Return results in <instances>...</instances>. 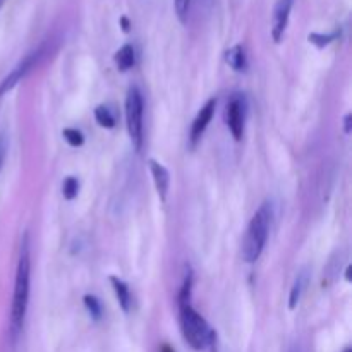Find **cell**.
<instances>
[{
  "mask_svg": "<svg viewBox=\"0 0 352 352\" xmlns=\"http://www.w3.org/2000/svg\"><path fill=\"white\" fill-rule=\"evenodd\" d=\"M30 280H31V260H30V239L28 234L21 243L19 261H17L16 282H14L12 308H10V337L17 340L21 330L24 327L28 313V302H30Z\"/></svg>",
  "mask_w": 352,
  "mask_h": 352,
  "instance_id": "cell-1",
  "label": "cell"
},
{
  "mask_svg": "<svg viewBox=\"0 0 352 352\" xmlns=\"http://www.w3.org/2000/svg\"><path fill=\"white\" fill-rule=\"evenodd\" d=\"M179 322L181 332L189 347L195 351H205L215 344V332L205 318L191 305L179 306Z\"/></svg>",
  "mask_w": 352,
  "mask_h": 352,
  "instance_id": "cell-2",
  "label": "cell"
},
{
  "mask_svg": "<svg viewBox=\"0 0 352 352\" xmlns=\"http://www.w3.org/2000/svg\"><path fill=\"white\" fill-rule=\"evenodd\" d=\"M272 226V205L265 201L256 213L251 219L250 227H248L246 237L243 244V258L246 263H254L260 260L265 246H267L268 234H270Z\"/></svg>",
  "mask_w": 352,
  "mask_h": 352,
  "instance_id": "cell-3",
  "label": "cell"
},
{
  "mask_svg": "<svg viewBox=\"0 0 352 352\" xmlns=\"http://www.w3.org/2000/svg\"><path fill=\"white\" fill-rule=\"evenodd\" d=\"M143 96L141 91L133 86V88L127 91L126 98V120H127V133H129L131 141L136 146V150L140 151L143 146Z\"/></svg>",
  "mask_w": 352,
  "mask_h": 352,
  "instance_id": "cell-4",
  "label": "cell"
},
{
  "mask_svg": "<svg viewBox=\"0 0 352 352\" xmlns=\"http://www.w3.org/2000/svg\"><path fill=\"white\" fill-rule=\"evenodd\" d=\"M43 54H45L43 47L38 48V50H34V52H31V54H28L26 57H24L23 60H21L19 64H17L16 67H14L12 71H10L9 74L2 79V82H0V96H3L6 93H9L10 89L16 88L17 82L23 81V79L30 74L31 69L36 67L38 62H40L41 57H43Z\"/></svg>",
  "mask_w": 352,
  "mask_h": 352,
  "instance_id": "cell-5",
  "label": "cell"
},
{
  "mask_svg": "<svg viewBox=\"0 0 352 352\" xmlns=\"http://www.w3.org/2000/svg\"><path fill=\"white\" fill-rule=\"evenodd\" d=\"M226 122L232 133L234 140L239 141L244 134L246 124V100L241 95H234L226 109Z\"/></svg>",
  "mask_w": 352,
  "mask_h": 352,
  "instance_id": "cell-6",
  "label": "cell"
},
{
  "mask_svg": "<svg viewBox=\"0 0 352 352\" xmlns=\"http://www.w3.org/2000/svg\"><path fill=\"white\" fill-rule=\"evenodd\" d=\"M294 0H278L274 9V21H272V38L275 43H280L284 38L285 30H287L289 17H291Z\"/></svg>",
  "mask_w": 352,
  "mask_h": 352,
  "instance_id": "cell-7",
  "label": "cell"
},
{
  "mask_svg": "<svg viewBox=\"0 0 352 352\" xmlns=\"http://www.w3.org/2000/svg\"><path fill=\"white\" fill-rule=\"evenodd\" d=\"M215 109H217L215 98H210L208 102L201 107V110L198 112V116H196L195 122H192V127H191V143L192 144L198 143V140L203 136V133L206 131L208 124L212 122Z\"/></svg>",
  "mask_w": 352,
  "mask_h": 352,
  "instance_id": "cell-8",
  "label": "cell"
},
{
  "mask_svg": "<svg viewBox=\"0 0 352 352\" xmlns=\"http://www.w3.org/2000/svg\"><path fill=\"white\" fill-rule=\"evenodd\" d=\"M150 170L151 175H153V182L155 188H157L158 196H160L162 201H165L168 192V186H170V174H168L167 167L157 160H150Z\"/></svg>",
  "mask_w": 352,
  "mask_h": 352,
  "instance_id": "cell-9",
  "label": "cell"
},
{
  "mask_svg": "<svg viewBox=\"0 0 352 352\" xmlns=\"http://www.w3.org/2000/svg\"><path fill=\"white\" fill-rule=\"evenodd\" d=\"M110 284H112L113 291H116L117 301H119L120 308H122L124 313L131 311V306H133V296H131L129 285L119 277H110Z\"/></svg>",
  "mask_w": 352,
  "mask_h": 352,
  "instance_id": "cell-10",
  "label": "cell"
},
{
  "mask_svg": "<svg viewBox=\"0 0 352 352\" xmlns=\"http://www.w3.org/2000/svg\"><path fill=\"white\" fill-rule=\"evenodd\" d=\"M116 64L117 69L122 72L129 71L131 67H134L136 64V52H134L133 45L126 43L124 47H120L116 54Z\"/></svg>",
  "mask_w": 352,
  "mask_h": 352,
  "instance_id": "cell-11",
  "label": "cell"
},
{
  "mask_svg": "<svg viewBox=\"0 0 352 352\" xmlns=\"http://www.w3.org/2000/svg\"><path fill=\"white\" fill-rule=\"evenodd\" d=\"M306 285H308V274L302 270L301 274H298L294 284H292L291 296H289V309L298 308V305L301 302L302 294H305V291H306Z\"/></svg>",
  "mask_w": 352,
  "mask_h": 352,
  "instance_id": "cell-12",
  "label": "cell"
},
{
  "mask_svg": "<svg viewBox=\"0 0 352 352\" xmlns=\"http://www.w3.org/2000/svg\"><path fill=\"white\" fill-rule=\"evenodd\" d=\"M226 60H227V64L234 69V71H237V72L246 71L248 60H246V52H244L243 45H236V47H232L230 50H227Z\"/></svg>",
  "mask_w": 352,
  "mask_h": 352,
  "instance_id": "cell-13",
  "label": "cell"
},
{
  "mask_svg": "<svg viewBox=\"0 0 352 352\" xmlns=\"http://www.w3.org/2000/svg\"><path fill=\"white\" fill-rule=\"evenodd\" d=\"M95 119L96 122H98V126L105 127V129H112V127H116V116H113V112L107 105L96 107Z\"/></svg>",
  "mask_w": 352,
  "mask_h": 352,
  "instance_id": "cell-14",
  "label": "cell"
},
{
  "mask_svg": "<svg viewBox=\"0 0 352 352\" xmlns=\"http://www.w3.org/2000/svg\"><path fill=\"white\" fill-rule=\"evenodd\" d=\"M62 136H64V140L67 141L72 148H79L82 146V143H85V136H82V133L81 131L74 129V127H65V129L62 131Z\"/></svg>",
  "mask_w": 352,
  "mask_h": 352,
  "instance_id": "cell-15",
  "label": "cell"
},
{
  "mask_svg": "<svg viewBox=\"0 0 352 352\" xmlns=\"http://www.w3.org/2000/svg\"><path fill=\"white\" fill-rule=\"evenodd\" d=\"M85 306H86V309H88L89 315H91L93 320H96V322H98V320L102 318V315H103L102 302H100L95 296H89V294L85 296Z\"/></svg>",
  "mask_w": 352,
  "mask_h": 352,
  "instance_id": "cell-16",
  "label": "cell"
},
{
  "mask_svg": "<svg viewBox=\"0 0 352 352\" xmlns=\"http://www.w3.org/2000/svg\"><path fill=\"white\" fill-rule=\"evenodd\" d=\"M79 192V181L76 177H67L64 181V184H62V195H64L65 199H74L76 196H78Z\"/></svg>",
  "mask_w": 352,
  "mask_h": 352,
  "instance_id": "cell-17",
  "label": "cell"
},
{
  "mask_svg": "<svg viewBox=\"0 0 352 352\" xmlns=\"http://www.w3.org/2000/svg\"><path fill=\"white\" fill-rule=\"evenodd\" d=\"M337 36H339V34H337V33H330V34L311 33L308 36V40L311 41L313 45H316V47H318V48H323V47H327V45H329V43H332V41L336 40Z\"/></svg>",
  "mask_w": 352,
  "mask_h": 352,
  "instance_id": "cell-18",
  "label": "cell"
},
{
  "mask_svg": "<svg viewBox=\"0 0 352 352\" xmlns=\"http://www.w3.org/2000/svg\"><path fill=\"white\" fill-rule=\"evenodd\" d=\"M175 3V12H177L179 19L184 23L186 17L189 14V7H191V0H174Z\"/></svg>",
  "mask_w": 352,
  "mask_h": 352,
  "instance_id": "cell-19",
  "label": "cell"
},
{
  "mask_svg": "<svg viewBox=\"0 0 352 352\" xmlns=\"http://www.w3.org/2000/svg\"><path fill=\"white\" fill-rule=\"evenodd\" d=\"M351 120H352V116L349 113V116H346V120H344V122H346V134L351 133Z\"/></svg>",
  "mask_w": 352,
  "mask_h": 352,
  "instance_id": "cell-20",
  "label": "cell"
},
{
  "mask_svg": "<svg viewBox=\"0 0 352 352\" xmlns=\"http://www.w3.org/2000/svg\"><path fill=\"white\" fill-rule=\"evenodd\" d=\"M3 153H6V146H3L2 140H0V167H2V162H3Z\"/></svg>",
  "mask_w": 352,
  "mask_h": 352,
  "instance_id": "cell-21",
  "label": "cell"
},
{
  "mask_svg": "<svg viewBox=\"0 0 352 352\" xmlns=\"http://www.w3.org/2000/svg\"><path fill=\"white\" fill-rule=\"evenodd\" d=\"M120 23H122L124 31H129V21H127V17H122V19H120Z\"/></svg>",
  "mask_w": 352,
  "mask_h": 352,
  "instance_id": "cell-22",
  "label": "cell"
},
{
  "mask_svg": "<svg viewBox=\"0 0 352 352\" xmlns=\"http://www.w3.org/2000/svg\"><path fill=\"white\" fill-rule=\"evenodd\" d=\"M160 352H175V351L172 349V347L168 346V344H164V346L160 347Z\"/></svg>",
  "mask_w": 352,
  "mask_h": 352,
  "instance_id": "cell-23",
  "label": "cell"
},
{
  "mask_svg": "<svg viewBox=\"0 0 352 352\" xmlns=\"http://www.w3.org/2000/svg\"><path fill=\"white\" fill-rule=\"evenodd\" d=\"M346 278H347V280H351V267H347V270H346Z\"/></svg>",
  "mask_w": 352,
  "mask_h": 352,
  "instance_id": "cell-24",
  "label": "cell"
},
{
  "mask_svg": "<svg viewBox=\"0 0 352 352\" xmlns=\"http://www.w3.org/2000/svg\"><path fill=\"white\" fill-rule=\"evenodd\" d=\"M342 352H352V349H351V347H347V349H344Z\"/></svg>",
  "mask_w": 352,
  "mask_h": 352,
  "instance_id": "cell-25",
  "label": "cell"
},
{
  "mask_svg": "<svg viewBox=\"0 0 352 352\" xmlns=\"http://www.w3.org/2000/svg\"><path fill=\"white\" fill-rule=\"evenodd\" d=\"M2 3H3V0H0V7H2Z\"/></svg>",
  "mask_w": 352,
  "mask_h": 352,
  "instance_id": "cell-26",
  "label": "cell"
},
{
  "mask_svg": "<svg viewBox=\"0 0 352 352\" xmlns=\"http://www.w3.org/2000/svg\"><path fill=\"white\" fill-rule=\"evenodd\" d=\"M291 352H296V351H291Z\"/></svg>",
  "mask_w": 352,
  "mask_h": 352,
  "instance_id": "cell-27",
  "label": "cell"
}]
</instances>
